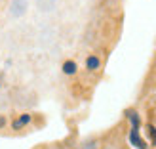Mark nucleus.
Returning a JSON list of instances; mask_svg holds the SVG:
<instances>
[{"mask_svg": "<svg viewBox=\"0 0 156 149\" xmlns=\"http://www.w3.org/2000/svg\"><path fill=\"white\" fill-rule=\"evenodd\" d=\"M61 71H63V75H69V76L76 75V71H78V65H76V61H73V59H67L65 63H63V67H61Z\"/></svg>", "mask_w": 156, "mask_h": 149, "instance_id": "5", "label": "nucleus"}, {"mask_svg": "<svg viewBox=\"0 0 156 149\" xmlns=\"http://www.w3.org/2000/svg\"><path fill=\"white\" fill-rule=\"evenodd\" d=\"M0 88H2V84H0Z\"/></svg>", "mask_w": 156, "mask_h": 149, "instance_id": "9", "label": "nucleus"}, {"mask_svg": "<svg viewBox=\"0 0 156 149\" xmlns=\"http://www.w3.org/2000/svg\"><path fill=\"white\" fill-rule=\"evenodd\" d=\"M147 134H149V138H151V145H156V126L154 124H147Z\"/></svg>", "mask_w": 156, "mask_h": 149, "instance_id": "7", "label": "nucleus"}, {"mask_svg": "<svg viewBox=\"0 0 156 149\" xmlns=\"http://www.w3.org/2000/svg\"><path fill=\"white\" fill-rule=\"evenodd\" d=\"M30 122H33V115L30 113H21L17 119L12 122V128L13 130H21V128H27Z\"/></svg>", "mask_w": 156, "mask_h": 149, "instance_id": "2", "label": "nucleus"}, {"mask_svg": "<svg viewBox=\"0 0 156 149\" xmlns=\"http://www.w3.org/2000/svg\"><path fill=\"white\" fill-rule=\"evenodd\" d=\"M99 67H101L99 56H95V54H90V56L86 58V69H88V71H97Z\"/></svg>", "mask_w": 156, "mask_h": 149, "instance_id": "3", "label": "nucleus"}, {"mask_svg": "<svg viewBox=\"0 0 156 149\" xmlns=\"http://www.w3.org/2000/svg\"><path fill=\"white\" fill-rule=\"evenodd\" d=\"M126 119L129 121V134H128V142L131 147L135 149H149L147 142L141 138V117L135 109H128L126 111Z\"/></svg>", "mask_w": 156, "mask_h": 149, "instance_id": "1", "label": "nucleus"}, {"mask_svg": "<svg viewBox=\"0 0 156 149\" xmlns=\"http://www.w3.org/2000/svg\"><path fill=\"white\" fill-rule=\"evenodd\" d=\"M74 149H99V142H97V140H88V142L80 143L78 147H74Z\"/></svg>", "mask_w": 156, "mask_h": 149, "instance_id": "6", "label": "nucleus"}, {"mask_svg": "<svg viewBox=\"0 0 156 149\" xmlns=\"http://www.w3.org/2000/svg\"><path fill=\"white\" fill-rule=\"evenodd\" d=\"M25 10H27V2L25 0H13L12 2V13L15 15V17H19L21 13H25Z\"/></svg>", "mask_w": 156, "mask_h": 149, "instance_id": "4", "label": "nucleus"}, {"mask_svg": "<svg viewBox=\"0 0 156 149\" xmlns=\"http://www.w3.org/2000/svg\"><path fill=\"white\" fill-rule=\"evenodd\" d=\"M4 126H6V119H4L2 115H0V128H4Z\"/></svg>", "mask_w": 156, "mask_h": 149, "instance_id": "8", "label": "nucleus"}]
</instances>
